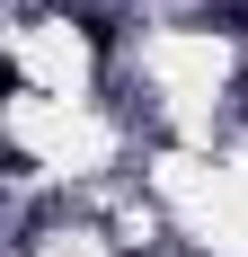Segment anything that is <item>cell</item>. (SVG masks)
<instances>
[{
  "label": "cell",
  "instance_id": "obj_1",
  "mask_svg": "<svg viewBox=\"0 0 248 257\" xmlns=\"http://www.w3.org/2000/svg\"><path fill=\"white\" fill-rule=\"evenodd\" d=\"M239 98H248V71H239Z\"/></svg>",
  "mask_w": 248,
  "mask_h": 257
}]
</instances>
